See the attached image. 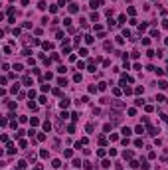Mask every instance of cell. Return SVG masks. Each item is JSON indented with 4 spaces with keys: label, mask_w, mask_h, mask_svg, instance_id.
<instances>
[{
    "label": "cell",
    "mask_w": 168,
    "mask_h": 170,
    "mask_svg": "<svg viewBox=\"0 0 168 170\" xmlns=\"http://www.w3.org/2000/svg\"><path fill=\"white\" fill-rule=\"evenodd\" d=\"M52 164H53V168H59V166H61V160H53Z\"/></svg>",
    "instance_id": "cb8c5ba5"
},
{
    "label": "cell",
    "mask_w": 168,
    "mask_h": 170,
    "mask_svg": "<svg viewBox=\"0 0 168 170\" xmlns=\"http://www.w3.org/2000/svg\"><path fill=\"white\" fill-rule=\"evenodd\" d=\"M79 56H83V57L87 56V50H85V48H81V50H79Z\"/></svg>",
    "instance_id": "484cf974"
},
{
    "label": "cell",
    "mask_w": 168,
    "mask_h": 170,
    "mask_svg": "<svg viewBox=\"0 0 168 170\" xmlns=\"http://www.w3.org/2000/svg\"><path fill=\"white\" fill-rule=\"evenodd\" d=\"M38 8H40V10H46L48 6H46V2H40V4H38Z\"/></svg>",
    "instance_id": "83f0119b"
},
{
    "label": "cell",
    "mask_w": 168,
    "mask_h": 170,
    "mask_svg": "<svg viewBox=\"0 0 168 170\" xmlns=\"http://www.w3.org/2000/svg\"><path fill=\"white\" fill-rule=\"evenodd\" d=\"M57 71H59V73H65V71H67V67H65V65H59V67H57Z\"/></svg>",
    "instance_id": "44dd1931"
},
{
    "label": "cell",
    "mask_w": 168,
    "mask_h": 170,
    "mask_svg": "<svg viewBox=\"0 0 168 170\" xmlns=\"http://www.w3.org/2000/svg\"><path fill=\"white\" fill-rule=\"evenodd\" d=\"M24 168H26V162H24V160L18 162V168H16V170H24Z\"/></svg>",
    "instance_id": "9a60e30c"
},
{
    "label": "cell",
    "mask_w": 168,
    "mask_h": 170,
    "mask_svg": "<svg viewBox=\"0 0 168 170\" xmlns=\"http://www.w3.org/2000/svg\"><path fill=\"white\" fill-rule=\"evenodd\" d=\"M128 14H131V16H134V14H137V10H134L133 6H128Z\"/></svg>",
    "instance_id": "f1b7e54d"
},
{
    "label": "cell",
    "mask_w": 168,
    "mask_h": 170,
    "mask_svg": "<svg viewBox=\"0 0 168 170\" xmlns=\"http://www.w3.org/2000/svg\"><path fill=\"white\" fill-rule=\"evenodd\" d=\"M99 4H101L99 0H91V4H89V6H91V8L95 10V8H99Z\"/></svg>",
    "instance_id": "3957f363"
},
{
    "label": "cell",
    "mask_w": 168,
    "mask_h": 170,
    "mask_svg": "<svg viewBox=\"0 0 168 170\" xmlns=\"http://www.w3.org/2000/svg\"><path fill=\"white\" fill-rule=\"evenodd\" d=\"M85 164V170H93V164H89V162H83Z\"/></svg>",
    "instance_id": "1f68e13d"
},
{
    "label": "cell",
    "mask_w": 168,
    "mask_h": 170,
    "mask_svg": "<svg viewBox=\"0 0 168 170\" xmlns=\"http://www.w3.org/2000/svg\"><path fill=\"white\" fill-rule=\"evenodd\" d=\"M28 107H30V109H32V111H36V109H38V105H36V103H32V101H30V103H28Z\"/></svg>",
    "instance_id": "e0dca14e"
},
{
    "label": "cell",
    "mask_w": 168,
    "mask_h": 170,
    "mask_svg": "<svg viewBox=\"0 0 168 170\" xmlns=\"http://www.w3.org/2000/svg\"><path fill=\"white\" fill-rule=\"evenodd\" d=\"M115 170H123V164H121V162H117V164H115Z\"/></svg>",
    "instance_id": "d6a6232c"
},
{
    "label": "cell",
    "mask_w": 168,
    "mask_h": 170,
    "mask_svg": "<svg viewBox=\"0 0 168 170\" xmlns=\"http://www.w3.org/2000/svg\"><path fill=\"white\" fill-rule=\"evenodd\" d=\"M93 129H95V125H93V123H89L87 127H85V131H87V133H93Z\"/></svg>",
    "instance_id": "52a82bcc"
},
{
    "label": "cell",
    "mask_w": 168,
    "mask_h": 170,
    "mask_svg": "<svg viewBox=\"0 0 168 170\" xmlns=\"http://www.w3.org/2000/svg\"><path fill=\"white\" fill-rule=\"evenodd\" d=\"M95 91H99V87H95V85H89V93H95Z\"/></svg>",
    "instance_id": "d6986e66"
},
{
    "label": "cell",
    "mask_w": 168,
    "mask_h": 170,
    "mask_svg": "<svg viewBox=\"0 0 168 170\" xmlns=\"http://www.w3.org/2000/svg\"><path fill=\"white\" fill-rule=\"evenodd\" d=\"M158 87H160V89H168V83H166V81H160Z\"/></svg>",
    "instance_id": "5bb4252c"
},
{
    "label": "cell",
    "mask_w": 168,
    "mask_h": 170,
    "mask_svg": "<svg viewBox=\"0 0 168 170\" xmlns=\"http://www.w3.org/2000/svg\"><path fill=\"white\" fill-rule=\"evenodd\" d=\"M138 166H141V164H138L137 160H131V168H138Z\"/></svg>",
    "instance_id": "7402d4cb"
},
{
    "label": "cell",
    "mask_w": 168,
    "mask_h": 170,
    "mask_svg": "<svg viewBox=\"0 0 168 170\" xmlns=\"http://www.w3.org/2000/svg\"><path fill=\"white\" fill-rule=\"evenodd\" d=\"M113 107L115 109H123V103L121 101H113Z\"/></svg>",
    "instance_id": "8fae6325"
},
{
    "label": "cell",
    "mask_w": 168,
    "mask_h": 170,
    "mask_svg": "<svg viewBox=\"0 0 168 170\" xmlns=\"http://www.w3.org/2000/svg\"><path fill=\"white\" fill-rule=\"evenodd\" d=\"M40 156L42 158H48V150H40Z\"/></svg>",
    "instance_id": "4dcf8cb0"
},
{
    "label": "cell",
    "mask_w": 168,
    "mask_h": 170,
    "mask_svg": "<svg viewBox=\"0 0 168 170\" xmlns=\"http://www.w3.org/2000/svg\"><path fill=\"white\" fill-rule=\"evenodd\" d=\"M59 107H61V109L69 107V99H61V101H59Z\"/></svg>",
    "instance_id": "7a4b0ae2"
},
{
    "label": "cell",
    "mask_w": 168,
    "mask_h": 170,
    "mask_svg": "<svg viewBox=\"0 0 168 170\" xmlns=\"http://www.w3.org/2000/svg\"><path fill=\"white\" fill-rule=\"evenodd\" d=\"M101 166H103V168H111V160H103V162H101Z\"/></svg>",
    "instance_id": "30bf717a"
},
{
    "label": "cell",
    "mask_w": 168,
    "mask_h": 170,
    "mask_svg": "<svg viewBox=\"0 0 168 170\" xmlns=\"http://www.w3.org/2000/svg\"><path fill=\"white\" fill-rule=\"evenodd\" d=\"M148 133H150V135H152V136H156V135H158V133H160V131H156L154 127H148Z\"/></svg>",
    "instance_id": "277c9868"
},
{
    "label": "cell",
    "mask_w": 168,
    "mask_h": 170,
    "mask_svg": "<svg viewBox=\"0 0 168 170\" xmlns=\"http://www.w3.org/2000/svg\"><path fill=\"white\" fill-rule=\"evenodd\" d=\"M162 28H168V20H162Z\"/></svg>",
    "instance_id": "e575fe53"
},
{
    "label": "cell",
    "mask_w": 168,
    "mask_h": 170,
    "mask_svg": "<svg viewBox=\"0 0 168 170\" xmlns=\"http://www.w3.org/2000/svg\"><path fill=\"white\" fill-rule=\"evenodd\" d=\"M123 85V93H125V95H131V93H133V89H131V87H127L125 83H121Z\"/></svg>",
    "instance_id": "6da1fadb"
},
{
    "label": "cell",
    "mask_w": 168,
    "mask_h": 170,
    "mask_svg": "<svg viewBox=\"0 0 168 170\" xmlns=\"http://www.w3.org/2000/svg\"><path fill=\"white\" fill-rule=\"evenodd\" d=\"M57 6H65V0H57Z\"/></svg>",
    "instance_id": "836d02e7"
},
{
    "label": "cell",
    "mask_w": 168,
    "mask_h": 170,
    "mask_svg": "<svg viewBox=\"0 0 168 170\" xmlns=\"http://www.w3.org/2000/svg\"><path fill=\"white\" fill-rule=\"evenodd\" d=\"M97 87H99V91H105V89H107V83H103V81H101Z\"/></svg>",
    "instance_id": "7c38bea8"
},
{
    "label": "cell",
    "mask_w": 168,
    "mask_h": 170,
    "mask_svg": "<svg viewBox=\"0 0 168 170\" xmlns=\"http://www.w3.org/2000/svg\"><path fill=\"white\" fill-rule=\"evenodd\" d=\"M77 10H79V8H77V4H71V6H69V12H71V14H75Z\"/></svg>",
    "instance_id": "8992f818"
},
{
    "label": "cell",
    "mask_w": 168,
    "mask_h": 170,
    "mask_svg": "<svg viewBox=\"0 0 168 170\" xmlns=\"http://www.w3.org/2000/svg\"><path fill=\"white\" fill-rule=\"evenodd\" d=\"M22 4H24V6H28V4H30V0H20Z\"/></svg>",
    "instance_id": "d590c367"
},
{
    "label": "cell",
    "mask_w": 168,
    "mask_h": 170,
    "mask_svg": "<svg viewBox=\"0 0 168 170\" xmlns=\"http://www.w3.org/2000/svg\"><path fill=\"white\" fill-rule=\"evenodd\" d=\"M52 129V125H49V121H46V123H44V131H49Z\"/></svg>",
    "instance_id": "ac0fdd59"
},
{
    "label": "cell",
    "mask_w": 168,
    "mask_h": 170,
    "mask_svg": "<svg viewBox=\"0 0 168 170\" xmlns=\"http://www.w3.org/2000/svg\"><path fill=\"white\" fill-rule=\"evenodd\" d=\"M24 85H32V79L30 77H24Z\"/></svg>",
    "instance_id": "f546056e"
},
{
    "label": "cell",
    "mask_w": 168,
    "mask_h": 170,
    "mask_svg": "<svg viewBox=\"0 0 168 170\" xmlns=\"http://www.w3.org/2000/svg\"><path fill=\"white\" fill-rule=\"evenodd\" d=\"M57 85H61V87H65V85H67V81H65V79H57Z\"/></svg>",
    "instance_id": "603a6c76"
},
{
    "label": "cell",
    "mask_w": 168,
    "mask_h": 170,
    "mask_svg": "<svg viewBox=\"0 0 168 170\" xmlns=\"http://www.w3.org/2000/svg\"><path fill=\"white\" fill-rule=\"evenodd\" d=\"M134 131H137V135H142V133H144V129L141 127V125H138V127H137V129H134Z\"/></svg>",
    "instance_id": "ffe728a7"
},
{
    "label": "cell",
    "mask_w": 168,
    "mask_h": 170,
    "mask_svg": "<svg viewBox=\"0 0 168 170\" xmlns=\"http://www.w3.org/2000/svg\"><path fill=\"white\" fill-rule=\"evenodd\" d=\"M81 79H83V77H81V73H75V75H73V81H75V83H79Z\"/></svg>",
    "instance_id": "9c48e42d"
},
{
    "label": "cell",
    "mask_w": 168,
    "mask_h": 170,
    "mask_svg": "<svg viewBox=\"0 0 168 170\" xmlns=\"http://www.w3.org/2000/svg\"><path fill=\"white\" fill-rule=\"evenodd\" d=\"M63 156H65V158H71V156H73V152H71V150H69V148H67V150H65V152H63Z\"/></svg>",
    "instance_id": "4fadbf2b"
},
{
    "label": "cell",
    "mask_w": 168,
    "mask_h": 170,
    "mask_svg": "<svg viewBox=\"0 0 168 170\" xmlns=\"http://www.w3.org/2000/svg\"><path fill=\"white\" fill-rule=\"evenodd\" d=\"M123 156H125V158H128V160H131V158H133V152H131V150H125V152H123Z\"/></svg>",
    "instance_id": "5b68a950"
},
{
    "label": "cell",
    "mask_w": 168,
    "mask_h": 170,
    "mask_svg": "<svg viewBox=\"0 0 168 170\" xmlns=\"http://www.w3.org/2000/svg\"><path fill=\"white\" fill-rule=\"evenodd\" d=\"M85 42H87V44H93L95 38H93V36H85Z\"/></svg>",
    "instance_id": "2e32d148"
},
{
    "label": "cell",
    "mask_w": 168,
    "mask_h": 170,
    "mask_svg": "<svg viewBox=\"0 0 168 170\" xmlns=\"http://www.w3.org/2000/svg\"><path fill=\"white\" fill-rule=\"evenodd\" d=\"M49 12H53V14L57 12V4H53V6H49Z\"/></svg>",
    "instance_id": "d4e9b609"
},
{
    "label": "cell",
    "mask_w": 168,
    "mask_h": 170,
    "mask_svg": "<svg viewBox=\"0 0 168 170\" xmlns=\"http://www.w3.org/2000/svg\"><path fill=\"white\" fill-rule=\"evenodd\" d=\"M131 133H133V131L128 129V127H125V129H123V136H128V135H131Z\"/></svg>",
    "instance_id": "ba28073f"
},
{
    "label": "cell",
    "mask_w": 168,
    "mask_h": 170,
    "mask_svg": "<svg viewBox=\"0 0 168 170\" xmlns=\"http://www.w3.org/2000/svg\"><path fill=\"white\" fill-rule=\"evenodd\" d=\"M134 146H142V139H137V140H134Z\"/></svg>",
    "instance_id": "4316f807"
}]
</instances>
